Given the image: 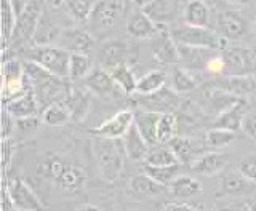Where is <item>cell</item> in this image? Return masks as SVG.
Here are the masks:
<instances>
[{
	"instance_id": "cell-24",
	"label": "cell",
	"mask_w": 256,
	"mask_h": 211,
	"mask_svg": "<svg viewBox=\"0 0 256 211\" xmlns=\"http://www.w3.org/2000/svg\"><path fill=\"white\" fill-rule=\"evenodd\" d=\"M170 148L176 154L180 164H192L197 157L202 156V146L189 136H176L170 142Z\"/></svg>"
},
{
	"instance_id": "cell-48",
	"label": "cell",
	"mask_w": 256,
	"mask_h": 211,
	"mask_svg": "<svg viewBox=\"0 0 256 211\" xmlns=\"http://www.w3.org/2000/svg\"><path fill=\"white\" fill-rule=\"evenodd\" d=\"M164 211H196V208L189 204H182V202H172L165 206Z\"/></svg>"
},
{
	"instance_id": "cell-55",
	"label": "cell",
	"mask_w": 256,
	"mask_h": 211,
	"mask_svg": "<svg viewBox=\"0 0 256 211\" xmlns=\"http://www.w3.org/2000/svg\"><path fill=\"white\" fill-rule=\"evenodd\" d=\"M254 32H256V18H254Z\"/></svg>"
},
{
	"instance_id": "cell-54",
	"label": "cell",
	"mask_w": 256,
	"mask_h": 211,
	"mask_svg": "<svg viewBox=\"0 0 256 211\" xmlns=\"http://www.w3.org/2000/svg\"><path fill=\"white\" fill-rule=\"evenodd\" d=\"M230 2H234V4H237V5H245V4H248V2H252V0H230Z\"/></svg>"
},
{
	"instance_id": "cell-38",
	"label": "cell",
	"mask_w": 256,
	"mask_h": 211,
	"mask_svg": "<svg viewBox=\"0 0 256 211\" xmlns=\"http://www.w3.org/2000/svg\"><path fill=\"white\" fill-rule=\"evenodd\" d=\"M144 173L148 176H150L152 180H156L157 182H160L162 186H170L176 178L181 176V165H172V166H150L146 165L144 166Z\"/></svg>"
},
{
	"instance_id": "cell-46",
	"label": "cell",
	"mask_w": 256,
	"mask_h": 211,
	"mask_svg": "<svg viewBox=\"0 0 256 211\" xmlns=\"http://www.w3.org/2000/svg\"><path fill=\"white\" fill-rule=\"evenodd\" d=\"M14 120L16 118H13L6 110L4 112V116H2V138L4 140H10L12 133L14 132V125H16Z\"/></svg>"
},
{
	"instance_id": "cell-30",
	"label": "cell",
	"mask_w": 256,
	"mask_h": 211,
	"mask_svg": "<svg viewBox=\"0 0 256 211\" xmlns=\"http://www.w3.org/2000/svg\"><path fill=\"white\" fill-rule=\"evenodd\" d=\"M172 196L178 197V198H189V197H196L197 194L202 192V184H200L196 178L188 176V174H181L176 180L168 186Z\"/></svg>"
},
{
	"instance_id": "cell-10",
	"label": "cell",
	"mask_w": 256,
	"mask_h": 211,
	"mask_svg": "<svg viewBox=\"0 0 256 211\" xmlns=\"http://www.w3.org/2000/svg\"><path fill=\"white\" fill-rule=\"evenodd\" d=\"M98 60L102 69L114 70L118 66L128 64L130 60V48L122 40H108L104 42L98 52Z\"/></svg>"
},
{
	"instance_id": "cell-26",
	"label": "cell",
	"mask_w": 256,
	"mask_h": 211,
	"mask_svg": "<svg viewBox=\"0 0 256 211\" xmlns=\"http://www.w3.org/2000/svg\"><path fill=\"white\" fill-rule=\"evenodd\" d=\"M60 28L56 26L53 21H50V18L42 13L37 24V29L34 32V37H32V42H34L37 46H46V45H54L58 42V38L61 36Z\"/></svg>"
},
{
	"instance_id": "cell-34",
	"label": "cell",
	"mask_w": 256,
	"mask_h": 211,
	"mask_svg": "<svg viewBox=\"0 0 256 211\" xmlns=\"http://www.w3.org/2000/svg\"><path fill=\"white\" fill-rule=\"evenodd\" d=\"M112 77H114L116 84L118 85L120 90L124 92V94H133L136 93V86H138V78H136L132 66L124 64V66H118L114 70H110Z\"/></svg>"
},
{
	"instance_id": "cell-9",
	"label": "cell",
	"mask_w": 256,
	"mask_h": 211,
	"mask_svg": "<svg viewBox=\"0 0 256 211\" xmlns=\"http://www.w3.org/2000/svg\"><path fill=\"white\" fill-rule=\"evenodd\" d=\"M218 34L226 40H240L248 34V21L234 10H224L216 16Z\"/></svg>"
},
{
	"instance_id": "cell-27",
	"label": "cell",
	"mask_w": 256,
	"mask_h": 211,
	"mask_svg": "<svg viewBox=\"0 0 256 211\" xmlns=\"http://www.w3.org/2000/svg\"><path fill=\"white\" fill-rule=\"evenodd\" d=\"M245 101L236 104L234 108H230L228 110H224L216 117L213 128H222V130H229V132H237V130H242V124L245 118Z\"/></svg>"
},
{
	"instance_id": "cell-12",
	"label": "cell",
	"mask_w": 256,
	"mask_h": 211,
	"mask_svg": "<svg viewBox=\"0 0 256 211\" xmlns=\"http://www.w3.org/2000/svg\"><path fill=\"white\" fill-rule=\"evenodd\" d=\"M160 28L157 36L152 38V56L160 64H178L180 62V46L174 42L172 34Z\"/></svg>"
},
{
	"instance_id": "cell-42",
	"label": "cell",
	"mask_w": 256,
	"mask_h": 211,
	"mask_svg": "<svg viewBox=\"0 0 256 211\" xmlns=\"http://www.w3.org/2000/svg\"><path fill=\"white\" fill-rule=\"evenodd\" d=\"M16 21L18 16L13 12V8L8 0H4V8H2V30H4V42L8 44L13 37V32L16 28Z\"/></svg>"
},
{
	"instance_id": "cell-33",
	"label": "cell",
	"mask_w": 256,
	"mask_h": 211,
	"mask_svg": "<svg viewBox=\"0 0 256 211\" xmlns=\"http://www.w3.org/2000/svg\"><path fill=\"white\" fill-rule=\"evenodd\" d=\"M166 84V74L164 70H149L141 78H138V86H136V93L141 96L157 93L158 90L165 88Z\"/></svg>"
},
{
	"instance_id": "cell-23",
	"label": "cell",
	"mask_w": 256,
	"mask_h": 211,
	"mask_svg": "<svg viewBox=\"0 0 256 211\" xmlns=\"http://www.w3.org/2000/svg\"><path fill=\"white\" fill-rule=\"evenodd\" d=\"M160 116H162V114L150 112V110H142V109L134 110V126L138 128V132L142 134V138L146 140L149 146L158 144L157 126H158Z\"/></svg>"
},
{
	"instance_id": "cell-15",
	"label": "cell",
	"mask_w": 256,
	"mask_h": 211,
	"mask_svg": "<svg viewBox=\"0 0 256 211\" xmlns=\"http://www.w3.org/2000/svg\"><path fill=\"white\" fill-rule=\"evenodd\" d=\"M86 180H88V176L82 168L74 166V165H68L64 168V172L60 174L58 180L54 181V186L62 196L72 197V196H77V194H80L85 189Z\"/></svg>"
},
{
	"instance_id": "cell-17",
	"label": "cell",
	"mask_w": 256,
	"mask_h": 211,
	"mask_svg": "<svg viewBox=\"0 0 256 211\" xmlns=\"http://www.w3.org/2000/svg\"><path fill=\"white\" fill-rule=\"evenodd\" d=\"M38 109H40V102L37 100L34 90H29L5 102V110L16 120L36 117Z\"/></svg>"
},
{
	"instance_id": "cell-5",
	"label": "cell",
	"mask_w": 256,
	"mask_h": 211,
	"mask_svg": "<svg viewBox=\"0 0 256 211\" xmlns=\"http://www.w3.org/2000/svg\"><path fill=\"white\" fill-rule=\"evenodd\" d=\"M224 74L229 77H252L256 72V52L246 46H226L221 52Z\"/></svg>"
},
{
	"instance_id": "cell-51",
	"label": "cell",
	"mask_w": 256,
	"mask_h": 211,
	"mask_svg": "<svg viewBox=\"0 0 256 211\" xmlns=\"http://www.w3.org/2000/svg\"><path fill=\"white\" fill-rule=\"evenodd\" d=\"M45 2L50 6H53V8H60V6H62L64 4H66V0H45Z\"/></svg>"
},
{
	"instance_id": "cell-53",
	"label": "cell",
	"mask_w": 256,
	"mask_h": 211,
	"mask_svg": "<svg viewBox=\"0 0 256 211\" xmlns=\"http://www.w3.org/2000/svg\"><path fill=\"white\" fill-rule=\"evenodd\" d=\"M78 211H102V210L100 206H96V205H84Z\"/></svg>"
},
{
	"instance_id": "cell-28",
	"label": "cell",
	"mask_w": 256,
	"mask_h": 211,
	"mask_svg": "<svg viewBox=\"0 0 256 211\" xmlns=\"http://www.w3.org/2000/svg\"><path fill=\"white\" fill-rule=\"evenodd\" d=\"M242 101H244L242 98L229 93L228 90H224V88H212V90L208 92V106H210V110L214 112L216 116H220L224 110L234 108L236 104Z\"/></svg>"
},
{
	"instance_id": "cell-1",
	"label": "cell",
	"mask_w": 256,
	"mask_h": 211,
	"mask_svg": "<svg viewBox=\"0 0 256 211\" xmlns=\"http://www.w3.org/2000/svg\"><path fill=\"white\" fill-rule=\"evenodd\" d=\"M93 154L102 180L106 182L117 181L124 170L125 149L122 146V141L118 144V140L96 138L93 141Z\"/></svg>"
},
{
	"instance_id": "cell-32",
	"label": "cell",
	"mask_w": 256,
	"mask_h": 211,
	"mask_svg": "<svg viewBox=\"0 0 256 211\" xmlns=\"http://www.w3.org/2000/svg\"><path fill=\"white\" fill-rule=\"evenodd\" d=\"M69 120H72V116L68 109V106L62 101L52 102L50 106L44 108L42 124L48 126H62V125H66Z\"/></svg>"
},
{
	"instance_id": "cell-41",
	"label": "cell",
	"mask_w": 256,
	"mask_h": 211,
	"mask_svg": "<svg viewBox=\"0 0 256 211\" xmlns=\"http://www.w3.org/2000/svg\"><path fill=\"white\" fill-rule=\"evenodd\" d=\"M68 14L76 21H88L92 14L93 4L90 0H66L64 4Z\"/></svg>"
},
{
	"instance_id": "cell-6",
	"label": "cell",
	"mask_w": 256,
	"mask_h": 211,
	"mask_svg": "<svg viewBox=\"0 0 256 211\" xmlns=\"http://www.w3.org/2000/svg\"><path fill=\"white\" fill-rule=\"evenodd\" d=\"M6 198L16 211H45L44 204L37 197V194L21 178L8 180Z\"/></svg>"
},
{
	"instance_id": "cell-2",
	"label": "cell",
	"mask_w": 256,
	"mask_h": 211,
	"mask_svg": "<svg viewBox=\"0 0 256 211\" xmlns=\"http://www.w3.org/2000/svg\"><path fill=\"white\" fill-rule=\"evenodd\" d=\"M172 37L178 45L194 46V48H206V50H224L226 48V38H222L218 32H213L206 28H194V26H180L172 30Z\"/></svg>"
},
{
	"instance_id": "cell-11",
	"label": "cell",
	"mask_w": 256,
	"mask_h": 211,
	"mask_svg": "<svg viewBox=\"0 0 256 211\" xmlns=\"http://www.w3.org/2000/svg\"><path fill=\"white\" fill-rule=\"evenodd\" d=\"M138 104L141 106L142 110H150L157 114H174V110L181 108V101L176 96V93L166 90V88H162L157 93L142 96V98H140Z\"/></svg>"
},
{
	"instance_id": "cell-8",
	"label": "cell",
	"mask_w": 256,
	"mask_h": 211,
	"mask_svg": "<svg viewBox=\"0 0 256 211\" xmlns=\"http://www.w3.org/2000/svg\"><path fill=\"white\" fill-rule=\"evenodd\" d=\"M134 124V112L130 109H122L117 114H114L102 124L94 126L92 133L96 134V138H106V140H122L125 133L132 128Z\"/></svg>"
},
{
	"instance_id": "cell-49",
	"label": "cell",
	"mask_w": 256,
	"mask_h": 211,
	"mask_svg": "<svg viewBox=\"0 0 256 211\" xmlns=\"http://www.w3.org/2000/svg\"><path fill=\"white\" fill-rule=\"evenodd\" d=\"M13 8V12L16 13V16H20L24 10H26V6L29 5L30 0H8Z\"/></svg>"
},
{
	"instance_id": "cell-37",
	"label": "cell",
	"mask_w": 256,
	"mask_h": 211,
	"mask_svg": "<svg viewBox=\"0 0 256 211\" xmlns=\"http://www.w3.org/2000/svg\"><path fill=\"white\" fill-rule=\"evenodd\" d=\"M170 78H172L173 90L176 93H190V92H194L198 85L197 78L190 74V70L184 68H174L172 70Z\"/></svg>"
},
{
	"instance_id": "cell-40",
	"label": "cell",
	"mask_w": 256,
	"mask_h": 211,
	"mask_svg": "<svg viewBox=\"0 0 256 211\" xmlns=\"http://www.w3.org/2000/svg\"><path fill=\"white\" fill-rule=\"evenodd\" d=\"M234 141H236V133L229 132V130H222V128H212L210 132H206V136H205L206 146L213 149L228 148V146H230Z\"/></svg>"
},
{
	"instance_id": "cell-3",
	"label": "cell",
	"mask_w": 256,
	"mask_h": 211,
	"mask_svg": "<svg viewBox=\"0 0 256 211\" xmlns=\"http://www.w3.org/2000/svg\"><path fill=\"white\" fill-rule=\"evenodd\" d=\"M125 8V0H96L88 20L90 32L98 36L112 29L124 16Z\"/></svg>"
},
{
	"instance_id": "cell-52",
	"label": "cell",
	"mask_w": 256,
	"mask_h": 211,
	"mask_svg": "<svg viewBox=\"0 0 256 211\" xmlns=\"http://www.w3.org/2000/svg\"><path fill=\"white\" fill-rule=\"evenodd\" d=\"M220 211H252L248 206H228V208H222V210H220Z\"/></svg>"
},
{
	"instance_id": "cell-29",
	"label": "cell",
	"mask_w": 256,
	"mask_h": 211,
	"mask_svg": "<svg viewBox=\"0 0 256 211\" xmlns=\"http://www.w3.org/2000/svg\"><path fill=\"white\" fill-rule=\"evenodd\" d=\"M130 188L133 192H136L141 197H158L165 192V186H162L160 182H157L156 180H152L150 176L144 174H136L133 180L130 181Z\"/></svg>"
},
{
	"instance_id": "cell-44",
	"label": "cell",
	"mask_w": 256,
	"mask_h": 211,
	"mask_svg": "<svg viewBox=\"0 0 256 211\" xmlns=\"http://www.w3.org/2000/svg\"><path fill=\"white\" fill-rule=\"evenodd\" d=\"M242 132L250 138V140L256 141V109L245 114V118L242 124Z\"/></svg>"
},
{
	"instance_id": "cell-21",
	"label": "cell",
	"mask_w": 256,
	"mask_h": 211,
	"mask_svg": "<svg viewBox=\"0 0 256 211\" xmlns=\"http://www.w3.org/2000/svg\"><path fill=\"white\" fill-rule=\"evenodd\" d=\"M120 141H122V146L125 149V156L133 162L144 160L150 150V146L146 142V140H144L142 134L138 132V128L134 126V124Z\"/></svg>"
},
{
	"instance_id": "cell-4",
	"label": "cell",
	"mask_w": 256,
	"mask_h": 211,
	"mask_svg": "<svg viewBox=\"0 0 256 211\" xmlns=\"http://www.w3.org/2000/svg\"><path fill=\"white\" fill-rule=\"evenodd\" d=\"M29 61L37 62L45 70L53 76L66 78L69 77V61L70 53L58 45H46V46H36L29 53Z\"/></svg>"
},
{
	"instance_id": "cell-14",
	"label": "cell",
	"mask_w": 256,
	"mask_h": 211,
	"mask_svg": "<svg viewBox=\"0 0 256 211\" xmlns=\"http://www.w3.org/2000/svg\"><path fill=\"white\" fill-rule=\"evenodd\" d=\"M40 16H42V10H40L38 4L36 0H30L29 5L26 6V10L18 16V21H16V28H14L12 38L16 40V42H22V40H28L29 37L30 38L34 37Z\"/></svg>"
},
{
	"instance_id": "cell-7",
	"label": "cell",
	"mask_w": 256,
	"mask_h": 211,
	"mask_svg": "<svg viewBox=\"0 0 256 211\" xmlns=\"http://www.w3.org/2000/svg\"><path fill=\"white\" fill-rule=\"evenodd\" d=\"M84 86L92 94L98 96L100 100H118L120 96H124V92L120 90L118 85L116 84L114 77L109 70L102 68H94L90 74L84 78Z\"/></svg>"
},
{
	"instance_id": "cell-35",
	"label": "cell",
	"mask_w": 256,
	"mask_h": 211,
	"mask_svg": "<svg viewBox=\"0 0 256 211\" xmlns=\"http://www.w3.org/2000/svg\"><path fill=\"white\" fill-rule=\"evenodd\" d=\"M178 128L180 124L174 114H162L157 126V142L158 144L172 142L176 138V134H178Z\"/></svg>"
},
{
	"instance_id": "cell-43",
	"label": "cell",
	"mask_w": 256,
	"mask_h": 211,
	"mask_svg": "<svg viewBox=\"0 0 256 211\" xmlns=\"http://www.w3.org/2000/svg\"><path fill=\"white\" fill-rule=\"evenodd\" d=\"M237 172L245 176L248 181H252L253 184H256V154H252V156H246L240 160Z\"/></svg>"
},
{
	"instance_id": "cell-31",
	"label": "cell",
	"mask_w": 256,
	"mask_h": 211,
	"mask_svg": "<svg viewBox=\"0 0 256 211\" xmlns=\"http://www.w3.org/2000/svg\"><path fill=\"white\" fill-rule=\"evenodd\" d=\"M221 189L222 194H228V196H242V194H248L253 190V182L248 181L238 172H234L221 178Z\"/></svg>"
},
{
	"instance_id": "cell-45",
	"label": "cell",
	"mask_w": 256,
	"mask_h": 211,
	"mask_svg": "<svg viewBox=\"0 0 256 211\" xmlns=\"http://www.w3.org/2000/svg\"><path fill=\"white\" fill-rule=\"evenodd\" d=\"M40 125V120L37 117H29V118H20L16 120V128L20 130L21 133H30L36 132Z\"/></svg>"
},
{
	"instance_id": "cell-39",
	"label": "cell",
	"mask_w": 256,
	"mask_h": 211,
	"mask_svg": "<svg viewBox=\"0 0 256 211\" xmlns=\"http://www.w3.org/2000/svg\"><path fill=\"white\" fill-rule=\"evenodd\" d=\"M144 162H146V165H150V166H172V165L180 164V160L176 157V154L172 150V148L150 149L146 158H144Z\"/></svg>"
},
{
	"instance_id": "cell-16",
	"label": "cell",
	"mask_w": 256,
	"mask_h": 211,
	"mask_svg": "<svg viewBox=\"0 0 256 211\" xmlns=\"http://www.w3.org/2000/svg\"><path fill=\"white\" fill-rule=\"evenodd\" d=\"M180 8H181V0H152L142 12L158 28H164L165 24L176 20V16L180 14Z\"/></svg>"
},
{
	"instance_id": "cell-47",
	"label": "cell",
	"mask_w": 256,
	"mask_h": 211,
	"mask_svg": "<svg viewBox=\"0 0 256 211\" xmlns=\"http://www.w3.org/2000/svg\"><path fill=\"white\" fill-rule=\"evenodd\" d=\"M224 69L226 66H224V60L220 53H216L206 64V72H210V74H222Z\"/></svg>"
},
{
	"instance_id": "cell-20",
	"label": "cell",
	"mask_w": 256,
	"mask_h": 211,
	"mask_svg": "<svg viewBox=\"0 0 256 211\" xmlns=\"http://www.w3.org/2000/svg\"><path fill=\"white\" fill-rule=\"evenodd\" d=\"M158 29L160 28L142 10L133 12L126 21L128 34L134 38H154Z\"/></svg>"
},
{
	"instance_id": "cell-50",
	"label": "cell",
	"mask_w": 256,
	"mask_h": 211,
	"mask_svg": "<svg viewBox=\"0 0 256 211\" xmlns=\"http://www.w3.org/2000/svg\"><path fill=\"white\" fill-rule=\"evenodd\" d=\"M150 2H152V0H133V4L138 6L140 10H144V8H146Z\"/></svg>"
},
{
	"instance_id": "cell-18",
	"label": "cell",
	"mask_w": 256,
	"mask_h": 211,
	"mask_svg": "<svg viewBox=\"0 0 256 211\" xmlns=\"http://www.w3.org/2000/svg\"><path fill=\"white\" fill-rule=\"evenodd\" d=\"M229 162V154L224 152H204L190 164V170L197 174L204 176H214L220 174L226 168Z\"/></svg>"
},
{
	"instance_id": "cell-36",
	"label": "cell",
	"mask_w": 256,
	"mask_h": 211,
	"mask_svg": "<svg viewBox=\"0 0 256 211\" xmlns=\"http://www.w3.org/2000/svg\"><path fill=\"white\" fill-rule=\"evenodd\" d=\"M93 70L92 58L85 53H70L69 61V78L84 80Z\"/></svg>"
},
{
	"instance_id": "cell-13",
	"label": "cell",
	"mask_w": 256,
	"mask_h": 211,
	"mask_svg": "<svg viewBox=\"0 0 256 211\" xmlns=\"http://www.w3.org/2000/svg\"><path fill=\"white\" fill-rule=\"evenodd\" d=\"M56 45L68 50L69 53H85L92 50L94 45V38L92 32H88L85 29H78V28H69L64 29L61 32V36L58 38Z\"/></svg>"
},
{
	"instance_id": "cell-22",
	"label": "cell",
	"mask_w": 256,
	"mask_h": 211,
	"mask_svg": "<svg viewBox=\"0 0 256 211\" xmlns=\"http://www.w3.org/2000/svg\"><path fill=\"white\" fill-rule=\"evenodd\" d=\"M62 102L68 106L72 120H77V122H82L88 114H90V109H92L90 94L77 86L69 88V93L66 94V98L62 100Z\"/></svg>"
},
{
	"instance_id": "cell-25",
	"label": "cell",
	"mask_w": 256,
	"mask_h": 211,
	"mask_svg": "<svg viewBox=\"0 0 256 211\" xmlns=\"http://www.w3.org/2000/svg\"><path fill=\"white\" fill-rule=\"evenodd\" d=\"M184 24L194 28H206L210 21V8L205 0H188L182 12Z\"/></svg>"
},
{
	"instance_id": "cell-19",
	"label": "cell",
	"mask_w": 256,
	"mask_h": 211,
	"mask_svg": "<svg viewBox=\"0 0 256 211\" xmlns=\"http://www.w3.org/2000/svg\"><path fill=\"white\" fill-rule=\"evenodd\" d=\"M180 46V62L188 70H206V64L216 54L214 50L206 48H194V46Z\"/></svg>"
}]
</instances>
